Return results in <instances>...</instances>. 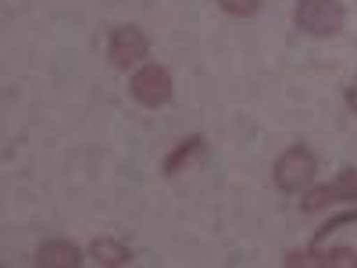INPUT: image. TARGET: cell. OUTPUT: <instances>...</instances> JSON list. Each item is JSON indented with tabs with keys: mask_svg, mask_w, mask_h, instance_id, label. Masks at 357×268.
<instances>
[{
	"mask_svg": "<svg viewBox=\"0 0 357 268\" xmlns=\"http://www.w3.org/2000/svg\"><path fill=\"white\" fill-rule=\"evenodd\" d=\"M293 22L307 36H336L347 22V11L343 0H301L293 11Z\"/></svg>",
	"mask_w": 357,
	"mask_h": 268,
	"instance_id": "1",
	"label": "cell"
},
{
	"mask_svg": "<svg viewBox=\"0 0 357 268\" xmlns=\"http://www.w3.org/2000/svg\"><path fill=\"white\" fill-rule=\"evenodd\" d=\"M314 172H318L314 154L307 151L304 143H296V147H289V151L279 154V161H275V168H272V179H275V186H279L282 193H301V190L311 186Z\"/></svg>",
	"mask_w": 357,
	"mask_h": 268,
	"instance_id": "2",
	"label": "cell"
},
{
	"mask_svg": "<svg viewBox=\"0 0 357 268\" xmlns=\"http://www.w3.org/2000/svg\"><path fill=\"white\" fill-rule=\"evenodd\" d=\"M129 94L136 104L143 107H165L172 100V75L161 65H143L132 79H129Z\"/></svg>",
	"mask_w": 357,
	"mask_h": 268,
	"instance_id": "3",
	"label": "cell"
},
{
	"mask_svg": "<svg viewBox=\"0 0 357 268\" xmlns=\"http://www.w3.org/2000/svg\"><path fill=\"white\" fill-rule=\"evenodd\" d=\"M146 50H151V40H146V33L139 25H118L114 33H111V65L114 68H129V65H139Z\"/></svg>",
	"mask_w": 357,
	"mask_h": 268,
	"instance_id": "4",
	"label": "cell"
},
{
	"mask_svg": "<svg viewBox=\"0 0 357 268\" xmlns=\"http://www.w3.org/2000/svg\"><path fill=\"white\" fill-rule=\"evenodd\" d=\"M79 261H82V254L68 240H54V244H43L36 251V265L40 268H75Z\"/></svg>",
	"mask_w": 357,
	"mask_h": 268,
	"instance_id": "5",
	"label": "cell"
},
{
	"mask_svg": "<svg viewBox=\"0 0 357 268\" xmlns=\"http://www.w3.org/2000/svg\"><path fill=\"white\" fill-rule=\"evenodd\" d=\"M204 154V136H190L175 147V151L165 158V175H178V172H186L197 158Z\"/></svg>",
	"mask_w": 357,
	"mask_h": 268,
	"instance_id": "6",
	"label": "cell"
},
{
	"mask_svg": "<svg viewBox=\"0 0 357 268\" xmlns=\"http://www.w3.org/2000/svg\"><path fill=\"white\" fill-rule=\"evenodd\" d=\"M89 258H93L97 265H129L132 261V251L126 244H118V240H93L89 244Z\"/></svg>",
	"mask_w": 357,
	"mask_h": 268,
	"instance_id": "7",
	"label": "cell"
},
{
	"mask_svg": "<svg viewBox=\"0 0 357 268\" xmlns=\"http://www.w3.org/2000/svg\"><path fill=\"white\" fill-rule=\"evenodd\" d=\"M325 193H329V204L357 200V172H354V168H343L336 183H333V186H325Z\"/></svg>",
	"mask_w": 357,
	"mask_h": 268,
	"instance_id": "8",
	"label": "cell"
},
{
	"mask_svg": "<svg viewBox=\"0 0 357 268\" xmlns=\"http://www.w3.org/2000/svg\"><path fill=\"white\" fill-rule=\"evenodd\" d=\"M218 8L232 18H250V15H257L261 0H218Z\"/></svg>",
	"mask_w": 357,
	"mask_h": 268,
	"instance_id": "9",
	"label": "cell"
},
{
	"mask_svg": "<svg viewBox=\"0 0 357 268\" xmlns=\"http://www.w3.org/2000/svg\"><path fill=\"white\" fill-rule=\"evenodd\" d=\"M321 254H325V268H357V251H350V247L321 251Z\"/></svg>",
	"mask_w": 357,
	"mask_h": 268,
	"instance_id": "10",
	"label": "cell"
},
{
	"mask_svg": "<svg viewBox=\"0 0 357 268\" xmlns=\"http://www.w3.org/2000/svg\"><path fill=\"white\" fill-rule=\"evenodd\" d=\"M343 225H357V211H347V215H336V218H329L321 229H318V236H314V244H321L325 236H333V232H340Z\"/></svg>",
	"mask_w": 357,
	"mask_h": 268,
	"instance_id": "11",
	"label": "cell"
},
{
	"mask_svg": "<svg viewBox=\"0 0 357 268\" xmlns=\"http://www.w3.org/2000/svg\"><path fill=\"white\" fill-rule=\"evenodd\" d=\"M286 265L289 268H296V265H318V268H325V254H318V251H289L286 254Z\"/></svg>",
	"mask_w": 357,
	"mask_h": 268,
	"instance_id": "12",
	"label": "cell"
},
{
	"mask_svg": "<svg viewBox=\"0 0 357 268\" xmlns=\"http://www.w3.org/2000/svg\"><path fill=\"white\" fill-rule=\"evenodd\" d=\"M347 107L357 114V86H350V89H347Z\"/></svg>",
	"mask_w": 357,
	"mask_h": 268,
	"instance_id": "13",
	"label": "cell"
}]
</instances>
